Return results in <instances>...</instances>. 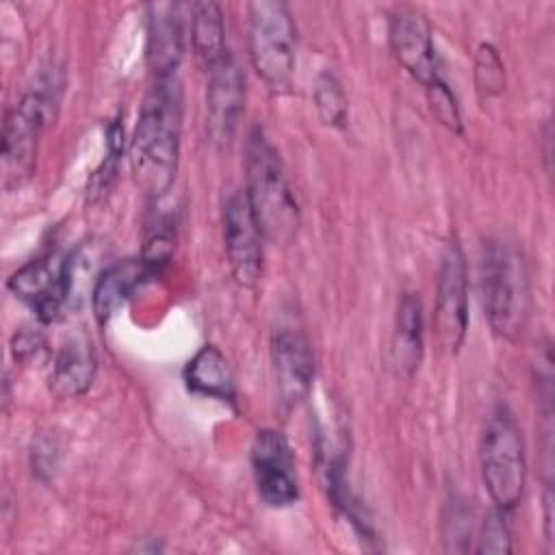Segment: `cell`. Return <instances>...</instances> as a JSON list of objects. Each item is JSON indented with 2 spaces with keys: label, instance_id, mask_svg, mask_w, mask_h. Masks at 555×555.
Listing matches in <instances>:
<instances>
[{
  "label": "cell",
  "instance_id": "13",
  "mask_svg": "<svg viewBox=\"0 0 555 555\" xmlns=\"http://www.w3.org/2000/svg\"><path fill=\"white\" fill-rule=\"evenodd\" d=\"M245 106V78L232 56L208 72L206 128L219 147L230 145Z\"/></svg>",
  "mask_w": 555,
  "mask_h": 555
},
{
  "label": "cell",
  "instance_id": "14",
  "mask_svg": "<svg viewBox=\"0 0 555 555\" xmlns=\"http://www.w3.org/2000/svg\"><path fill=\"white\" fill-rule=\"evenodd\" d=\"M184 52V15L180 4H150L147 15V65L156 80L176 78Z\"/></svg>",
  "mask_w": 555,
  "mask_h": 555
},
{
  "label": "cell",
  "instance_id": "25",
  "mask_svg": "<svg viewBox=\"0 0 555 555\" xmlns=\"http://www.w3.org/2000/svg\"><path fill=\"white\" fill-rule=\"evenodd\" d=\"M477 553H492V555L512 553V535H509V527L505 522L503 512L494 509L492 514H488L481 529Z\"/></svg>",
  "mask_w": 555,
  "mask_h": 555
},
{
  "label": "cell",
  "instance_id": "7",
  "mask_svg": "<svg viewBox=\"0 0 555 555\" xmlns=\"http://www.w3.org/2000/svg\"><path fill=\"white\" fill-rule=\"evenodd\" d=\"M434 327L440 347L447 353H457L468 330V282L464 254L455 238L444 245L440 256Z\"/></svg>",
  "mask_w": 555,
  "mask_h": 555
},
{
  "label": "cell",
  "instance_id": "15",
  "mask_svg": "<svg viewBox=\"0 0 555 555\" xmlns=\"http://www.w3.org/2000/svg\"><path fill=\"white\" fill-rule=\"evenodd\" d=\"M95 371L98 360L91 340L85 334L74 332L63 338L52 358L48 386L59 399H76L91 388Z\"/></svg>",
  "mask_w": 555,
  "mask_h": 555
},
{
  "label": "cell",
  "instance_id": "12",
  "mask_svg": "<svg viewBox=\"0 0 555 555\" xmlns=\"http://www.w3.org/2000/svg\"><path fill=\"white\" fill-rule=\"evenodd\" d=\"M9 291L28 304L41 323H54L67 301L65 286V260L54 254L37 256L22 264L7 282Z\"/></svg>",
  "mask_w": 555,
  "mask_h": 555
},
{
  "label": "cell",
  "instance_id": "18",
  "mask_svg": "<svg viewBox=\"0 0 555 555\" xmlns=\"http://www.w3.org/2000/svg\"><path fill=\"white\" fill-rule=\"evenodd\" d=\"M184 384L193 395L234 405V379L225 356L215 345H204L184 366Z\"/></svg>",
  "mask_w": 555,
  "mask_h": 555
},
{
  "label": "cell",
  "instance_id": "8",
  "mask_svg": "<svg viewBox=\"0 0 555 555\" xmlns=\"http://www.w3.org/2000/svg\"><path fill=\"white\" fill-rule=\"evenodd\" d=\"M262 232L245 191H236L223 206V245L234 280L254 288L262 278Z\"/></svg>",
  "mask_w": 555,
  "mask_h": 555
},
{
  "label": "cell",
  "instance_id": "26",
  "mask_svg": "<svg viewBox=\"0 0 555 555\" xmlns=\"http://www.w3.org/2000/svg\"><path fill=\"white\" fill-rule=\"evenodd\" d=\"M43 347H46V338L39 330L24 327L11 340V353H13L15 362H22V364L37 360L39 353L43 351Z\"/></svg>",
  "mask_w": 555,
  "mask_h": 555
},
{
  "label": "cell",
  "instance_id": "20",
  "mask_svg": "<svg viewBox=\"0 0 555 555\" xmlns=\"http://www.w3.org/2000/svg\"><path fill=\"white\" fill-rule=\"evenodd\" d=\"M312 98H314V106H317L319 117L327 126H334V128H345L347 126V117H349L347 95H345V89H343L340 80L330 69H325L317 76Z\"/></svg>",
  "mask_w": 555,
  "mask_h": 555
},
{
  "label": "cell",
  "instance_id": "17",
  "mask_svg": "<svg viewBox=\"0 0 555 555\" xmlns=\"http://www.w3.org/2000/svg\"><path fill=\"white\" fill-rule=\"evenodd\" d=\"M388 362L397 377L410 379L423 360V306L414 293H403L397 304Z\"/></svg>",
  "mask_w": 555,
  "mask_h": 555
},
{
  "label": "cell",
  "instance_id": "4",
  "mask_svg": "<svg viewBox=\"0 0 555 555\" xmlns=\"http://www.w3.org/2000/svg\"><path fill=\"white\" fill-rule=\"evenodd\" d=\"M479 466L494 509L503 514L516 509L525 494L527 462L520 429L505 405H496L486 421Z\"/></svg>",
  "mask_w": 555,
  "mask_h": 555
},
{
  "label": "cell",
  "instance_id": "24",
  "mask_svg": "<svg viewBox=\"0 0 555 555\" xmlns=\"http://www.w3.org/2000/svg\"><path fill=\"white\" fill-rule=\"evenodd\" d=\"M427 91V100H429V108L434 113V117L451 132H462V115H460V106L457 100L453 95V91L449 89V85L438 78L436 82H431L429 87H425Z\"/></svg>",
  "mask_w": 555,
  "mask_h": 555
},
{
  "label": "cell",
  "instance_id": "22",
  "mask_svg": "<svg viewBox=\"0 0 555 555\" xmlns=\"http://www.w3.org/2000/svg\"><path fill=\"white\" fill-rule=\"evenodd\" d=\"M121 152H124V126L119 124V119H113L106 128V156H104L100 169L89 180L87 191H89L91 202L102 199L108 193V189L115 180V173H117Z\"/></svg>",
  "mask_w": 555,
  "mask_h": 555
},
{
  "label": "cell",
  "instance_id": "10",
  "mask_svg": "<svg viewBox=\"0 0 555 555\" xmlns=\"http://www.w3.org/2000/svg\"><path fill=\"white\" fill-rule=\"evenodd\" d=\"M271 371L280 412L288 414L308 399L314 379V356L299 330H278L271 336Z\"/></svg>",
  "mask_w": 555,
  "mask_h": 555
},
{
  "label": "cell",
  "instance_id": "3",
  "mask_svg": "<svg viewBox=\"0 0 555 555\" xmlns=\"http://www.w3.org/2000/svg\"><path fill=\"white\" fill-rule=\"evenodd\" d=\"M245 195L264 241L288 245L299 230V206L284 173L278 150L260 128H254L245 145Z\"/></svg>",
  "mask_w": 555,
  "mask_h": 555
},
{
  "label": "cell",
  "instance_id": "19",
  "mask_svg": "<svg viewBox=\"0 0 555 555\" xmlns=\"http://www.w3.org/2000/svg\"><path fill=\"white\" fill-rule=\"evenodd\" d=\"M191 48L206 74L230 56L223 13L217 2L202 0L191 4Z\"/></svg>",
  "mask_w": 555,
  "mask_h": 555
},
{
  "label": "cell",
  "instance_id": "21",
  "mask_svg": "<svg viewBox=\"0 0 555 555\" xmlns=\"http://www.w3.org/2000/svg\"><path fill=\"white\" fill-rule=\"evenodd\" d=\"M173 247H176L173 221L169 217L156 219V223L152 225V230L145 238L143 251L139 256L150 278H156L165 271V267L169 264V260L173 256Z\"/></svg>",
  "mask_w": 555,
  "mask_h": 555
},
{
  "label": "cell",
  "instance_id": "11",
  "mask_svg": "<svg viewBox=\"0 0 555 555\" xmlns=\"http://www.w3.org/2000/svg\"><path fill=\"white\" fill-rule=\"evenodd\" d=\"M388 41L399 65L423 87L440 78L434 33L421 11L412 7L395 9L388 20Z\"/></svg>",
  "mask_w": 555,
  "mask_h": 555
},
{
  "label": "cell",
  "instance_id": "16",
  "mask_svg": "<svg viewBox=\"0 0 555 555\" xmlns=\"http://www.w3.org/2000/svg\"><path fill=\"white\" fill-rule=\"evenodd\" d=\"M150 280L141 258H126L104 269L91 288V312L98 325H106Z\"/></svg>",
  "mask_w": 555,
  "mask_h": 555
},
{
  "label": "cell",
  "instance_id": "9",
  "mask_svg": "<svg viewBox=\"0 0 555 555\" xmlns=\"http://www.w3.org/2000/svg\"><path fill=\"white\" fill-rule=\"evenodd\" d=\"M251 468L258 496L264 505L282 509L299 499L293 451L282 431L260 429L254 436Z\"/></svg>",
  "mask_w": 555,
  "mask_h": 555
},
{
  "label": "cell",
  "instance_id": "5",
  "mask_svg": "<svg viewBox=\"0 0 555 555\" xmlns=\"http://www.w3.org/2000/svg\"><path fill=\"white\" fill-rule=\"evenodd\" d=\"M247 46L258 78L275 93L288 91L295 76V22L286 2L247 4Z\"/></svg>",
  "mask_w": 555,
  "mask_h": 555
},
{
  "label": "cell",
  "instance_id": "23",
  "mask_svg": "<svg viewBox=\"0 0 555 555\" xmlns=\"http://www.w3.org/2000/svg\"><path fill=\"white\" fill-rule=\"evenodd\" d=\"M475 82L483 98L499 95L505 87V67L499 52L490 43H481L475 56Z\"/></svg>",
  "mask_w": 555,
  "mask_h": 555
},
{
  "label": "cell",
  "instance_id": "6",
  "mask_svg": "<svg viewBox=\"0 0 555 555\" xmlns=\"http://www.w3.org/2000/svg\"><path fill=\"white\" fill-rule=\"evenodd\" d=\"M56 98L50 89L35 87L7 111L2 124V186L15 191L26 184L35 171L39 137L52 117Z\"/></svg>",
  "mask_w": 555,
  "mask_h": 555
},
{
  "label": "cell",
  "instance_id": "2",
  "mask_svg": "<svg viewBox=\"0 0 555 555\" xmlns=\"http://www.w3.org/2000/svg\"><path fill=\"white\" fill-rule=\"evenodd\" d=\"M479 280L488 325L496 336L518 340L531 317V282L520 247L503 236L488 238Z\"/></svg>",
  "mask_w": 555,
  "mask_h": 555
},
{
  "label": "cell",
  "instance_id": "27",
  "mask_svg": "<svg viewBox=\"0 0 555 555\" xmlns=\"http://www.w3.org/2000/svg\"><path fill=\"white\" fill-rule=\"evenodd\" d=\"M30 457H33V470H35L41 479H48V477L54 473V468H56L59 447H56L50 438L39 436V438L33 442Z\"/></svg>",
  "mask_w": 555,
  "mask_h": 555
},
{
  "label": "cell",
  "instance_id": "1",
  "mask_svg": "<svg viewBox=\"0 0 555 555\" xmlns=\"http://www.w3.org/2000/svg\"><path fill=\"white\" fill-rule=\"evenodd\" d=\"M180 119L182 93L178 78L154 80L141 104L128 147L134 182L152 199L163 197L173 186L180 154Z\"/></svg>",
  "mask_w": 555,
  "mask_h": 555
}]
</instances>
